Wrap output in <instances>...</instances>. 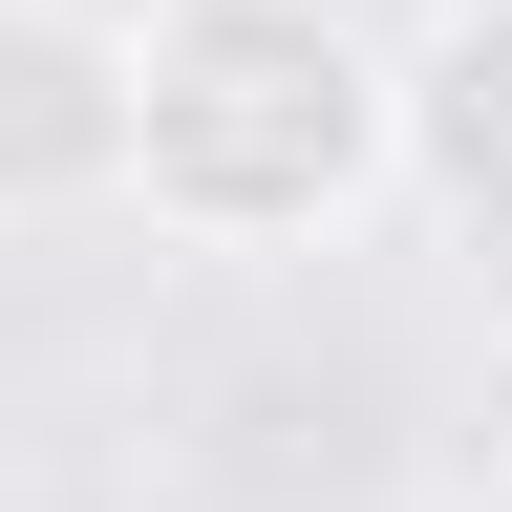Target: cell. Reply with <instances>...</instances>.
Wrapping results in <instances>:
<instances>
[{
	"mask_svg": "<svg viewBox=\"0 0 512 512\" xmlns=\"http://www.w3.org/2000/svg\"><path fill=\"white\" fill-rule=\"evenodd\" d=\"M128 214L171 256H320L384 214V43L342 0H150L128 22Z\"/></svg>",
	"mask_w": 512,
	"mask_h": 512,
	"instance_id": "1",
	"label": "cell"
},
{
	"mask_svg": "<svg viewBox=\"0 0 512 512\" xmlns=\"http://www.w3.org/2000/svg\"><path fill=\"white\" fill-rule=\"evenodd\" d=\"M128 214V0H0V235Z\"/></svg>",
	"mask_w": 512,
	"mask_h": 512,
	"instance_id": "2",
	"label": "cell"
},
{
	"mask_svg": "<svg viewBox=\"0 0 512 512\" xmlns=\"http://www.w3.org/2000/svg\"><path fill=\"white\" fill-rule=\"evenodd\" d=\"M384 192L512 256V0H427L384 43Z\"/></svg>",
	"mask_w": 512,
	"mask_h": 512,
	"instance_id": "3",
	"label": "cell"
}]
</instances>
